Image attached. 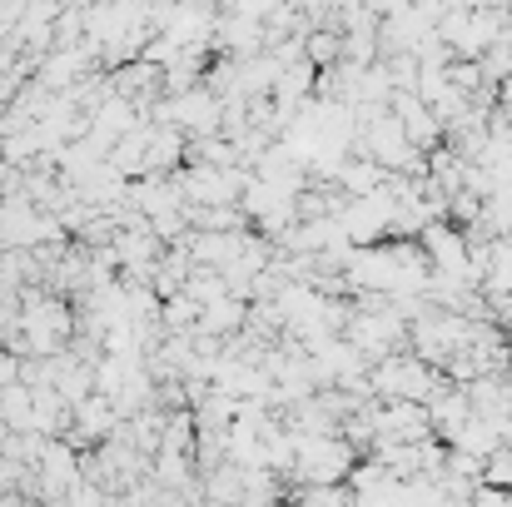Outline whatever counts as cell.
<instances>
[{
	"mask_svg": "<svg viewBox=\"0 0 512 507\" xmlns=\"http://www.w3.org/2000/svg\"><path fill=\"white\" fill-rule=\"evenodd\" d=\"M483 488H493V493H512V448H498V453L483 463Z\"/></svg>",
	"mask_w": 512,
	"mask_h": 507,
	"instance_id": "6da1fadb",
	"label": "cell"
}]
</instances>
